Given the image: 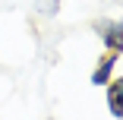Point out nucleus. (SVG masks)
I'll return each instance as SVG.
<instances>
[{"instance_id":"obj_3","label":"nucleus","mask_w":123,"mask_h":120,"mask_svg":"<svg viewBox=\"0 0 123 120\" xmlns=\"http://www.w3.org/2000/svg\"><path fill=\"white\" fill-rule=\"evenodd\" d=\"M104 92H107V111H111V117H114V120H120V117H123V104H120L123 82H120V76H117V79H111V82L104 85Z\"/></svg>"},{"instance_id":"obj_4","label":"nucleus","mask_w":123,"mask_h":120,"mask_svg":"<svg viewBox=\"0 0 123 120\" xmlns=\"http://www.w3.org/2000/svg\"><path fill=\"white\" fill-rule=\"evenodd\" d=\"M38 19H57L60 16V0H35L32 3Z\"/></svg>"},{"instance_id":"obj_1","label":"nucleus","mask_w":123,"mask_h":120,"mask_svg":"<svg viewBox=\"0 0 123 120\" xmlns=\"http://www.w3.org/2000/svg\"><path fill=\"white\" fill-rule=\"evenodd\" d=\"M95 32L101 38V47L111 54H123V22L120 19H101L95 22Z\"/></svg>"},{"instance_id":"obj_2","label":"nucleus","mask_w":123,"mask_h":120,"mask_svg":"<svg viewBox=\"0 0 123 120\" xmlns=\"http://www.w3.org/2000/svg\"><path fill=\"white\" fill-rule=\"evenodd\" d=\"M120 60H123V54H111V51H104V54H101V60L95 63V69H92L88 82H92V85H98V88H104L111 79H117V73H120Z\"/></svg>"}]
</instances>
